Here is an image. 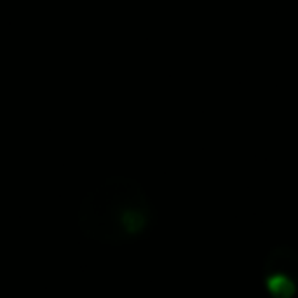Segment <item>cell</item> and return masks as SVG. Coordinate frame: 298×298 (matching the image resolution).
<instances>
[{"label":"cell","instance_id":"obj_1","mask_svg":"<svg viewBox=\"0 0 298 298\" xmlns=\"http://www.w3.org/2000/svg\"><path fill=\"white\" fill-rule=\"evenodd\" d=\"M267 289L274 298H291L295 293V284L284 274H272L267 278Z\"/></svg>","mask_w":298,"mask_h":298}]
</instances>
